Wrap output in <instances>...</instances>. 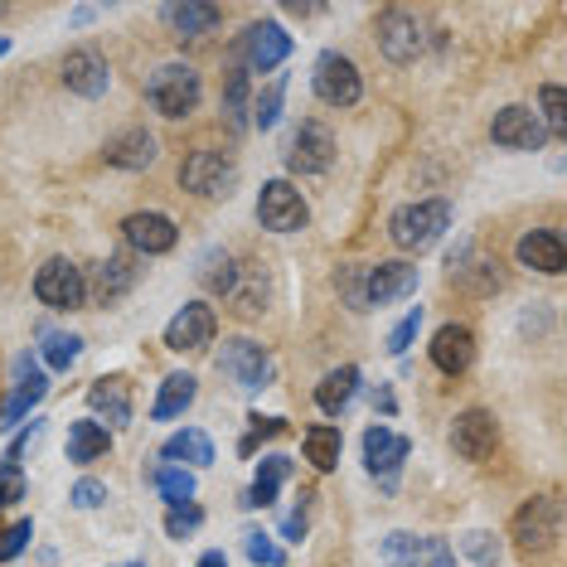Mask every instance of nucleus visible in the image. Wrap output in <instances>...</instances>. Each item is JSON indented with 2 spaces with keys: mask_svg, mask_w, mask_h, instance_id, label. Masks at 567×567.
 Instances as JSON below:
<instances>
[{
  "mask_svg": "<svg viewBox=\"0 0 567 567\" xmlns=\"http://www.w3.org/2000/svg\"><path fill=\"white\" fill-rule=\"evenodd\" d=\"M287 54H291V34L281 30L277 20L248 24V30H243V40H238V49H234V59L243 63V69H252V73L281 69V63H287Z\"/></svg>",
  "mask_w": 567,
  "mask_h": 567,
  "instance_id": "423d86ee",
  "label": "nucleus"
},
{
  "mask_svg": "<svg viewBox=\"0 0 567 567\" xmlns=\"http://www.w3.org/2000/svg\"><path fill=\"white\" fill-rule=\"evenodd\" d=\"M199 524H204L199 505H171V514H165V534H171V538H189Z\"/></svg>",
  "mask_w": 567,
  "mask_h": 567,
  "instance_id": "ea45409f",
  "label": "nucleus"
},
{
  "mask_svg": "<svg viewBox=\"0 0 567 567\" xmlns=\"http://www.w3.org/2000/svg\"><path fill=\"white\" fill-rule=\"evenodd\" d=\"M44 393H49L44 369L34 364L30 354H20V359H16V389H10V398L0 403V427H16V422H24V412L40 403Z\"/></svg>",
  "mask_w": 567,
  "mask_h": 567,
  "instance_id": "ddd939ff",
  "label": "nucleus"
},
{
  "mask_svg": "<svg viewBox=\"0 0 567 567\" xmlns=\"http://www.w3.org/2000/svg\"><path fill=\"white\" fill-rule=\"evenodd\" d=\"M214 334H218L214 306L189 301V306H179V311L171 316V326H165V350L195 354V350H204V344H214Z\"/></svg>",
  "mask_w": 567,
  "mask_h": 567,
  "instance_id": "9d476101",
  "label": "nucleus"
},
{
  "mask_svg": "<svg viewBox=\"0 0 567 567\" xmlns=\"http://www.w3.org/2000/svg\"><path fill=\"white\" fill-rule=\"evenodd\" d=\"M408 436H398V432H389V427H369L364 432V466H369V475H383V481H393L398 475V466L408 461Z\"/></svg>",
  "mask_w": 567,
  "mask_h": 567,
  "instance_id": "6ab92c4d",
  "label": "nucleus"
},
{
  "mask_svg": "<svg viewBox=\"0 0 567 567\" xmlns=\"http://www.w3.org/2000/svg\"><path fill=\"white\" fill-rule=\"evenodd\" d=\"M495 442H499V427L485 408H466L456 417V427H451V446H456L461 461H485L495 451Z\"/></svg>",
  "mask_w": 567,
  "mask_h": 567,
  "instance_id": "4468645a",
  "label": "nucleus"
},
{
  "mask_svg": "<svg viewBox=\"0 0 567 567\" xmlns=\"http://www.w3.org/2000/svg\"><path fill=\"white\" fill-rule=\"evenodd\" d=\"M161 456L171 461V466H179V461H189V466H214V442H209V432L185 427L161 446Z\"/></svg>",
  "mask_w": 567,
  "mask_h": 567,
  "instance_id": "c756f323",
  "label": "nucleus"
},
{
  "mask_svg": "<svg viewBox=\"0 0 567 567\" xmlns=\"http://www.w3.org/2000/svg\"><path fill=\"white\" fill-rule=\"evenodd\" d=\"M334 287H340V296L350 301V311H369V301H364V267H344V272L334 277Z\"/></svg>",
  "mask_w": 567,
  "mask_h": 567,
  "instance_id": "a19ab883",
  "label": "nucleus"
},
{
  "mask_svg": "<svg viewBox=\"0 0 567 567\" xmlns=\"http://www.w3.org/2000/svg\"><path fill=\"white\" fill-rule=\"evenodd\" d=\"M34 296H40V306H49V311H79L87 296V277L69 257H49L40 267V277H34Z\"/></svg>",
  "mask_w": 567,
  "mask_h": 567,
  "instance_id": "0eeeda50",
  "label": "nucleus"
},
{
  "mask_svg": "<svg viewBox=\"0 0 567 567\" xmlns=\"http://www.w3.org/2000/svg\"><path fill=\"white\" fill-rule=\"evenodd\" d=\"M195 393H199V379H195V373H171V379L161 383L156 403H151V417H156V422L179 417V412L195 403Z\"/></svg>",
  "mask_w": 567,
  "mask_h": 567,
  "instance_id": "cd10ccee",
  "label": "nucleus"
},
{
  "mask_svg": "<svg viewBox=\"0 0 567 567\" xmlns=\"http://www.w3.org/2000/svg\"><path fill=\"white\" fill-rule=\"evenodd\" d=\"M102 499H107V485H102V481H79V485H73V505H79V509H97Z\"/></svg>",
  "mask_w": 567,
  "mask_h": 567,
  "instance_id": "de8ad7c7",
  "label": "nucleus"
},
{
  "mask_svg": "<svg viewBox=\"0 0 567 567\" xmlns=\"http://www.w3.org/2000/svg\"><path fill=\"white\" fill-rule=\"evenodd\" d=\"M422 567H456V553L446 548V538H422Z\"/></svg>",
  "mask_w": 567,
  "mask_h": 567,
  "instance_id": "49530a36",
  "label": "nucleus"
},
{
  "mask_svg": "<svg viewBox=\"0 0 567 567\" xmlns=\"http://www.w3.org/2000/svg\"><path fill=\"white\" fill-rule=\"evenodd\" d=\"M461 548H466V558H475L481 567H499V544H495V534H485V528H471V534L461 538Z\"/></svg>",
  "mask_w": 567,
  "mask_h": 567,
  "instance_id": "58836bf2",
  "label": "nucleus"
},
{
  "mask_svg": "<svg viewBox=\"0 0 567 567\" xmlns=\"http://www.w3.org/2000/svg\"><path fill=\"white\" fill-rule=\"evenodd\" d=\"M306 528H311V519H306V509H296L287 524H281V538H291V544H301L306 538Z\"/></svg>",
  "mask_w": 567,
  "mask_h": 567,
  "instance_id": "09e8293b",
  "label": "nucleus"
},
{
  "mask_svg": "<svg viewBox=\"0 0 567 567\" xmlns=\"http://www.w3.org/2000/svg\"><path fill=\"white\" fill-rule=\"evenodd\" d=\"M354 393H359V369L354 364L330 369L326 379H320V389H316V408L326 412V417H340V412L354 403Z\"/></svg>",
  "mask_w": 567,
  "mask_h": 567,
  "instance_id": "a878e982",
  "label": "nucleus"
},
{
  "mask_svg": "<svg viewBox=\"0 0 567 567\" xmlns=\"http://www.w3.org/2000/svg\"><path fill=\"white\" fill-rule=\"evenodd\" d=\"M34 538V524L30 519H20V524H10L6 534H0V563H10V558H20L24 544Z\"/></svg>",
  "mask_w": 567,
  "mask_h": 567,
  "instance_id": "c03bdc74",
  "label": "nucleus"
},
{
  "mask_svg": "<svg viewBox=\"0 0 567 567\" xmlns=\"http://www.w3.org/2000/svg\"><path fill=\"white\" fill-rule=\"evenodd\" d=\"M281 102H287V79H277L272 87H262V93L252 97V126H277V117H281Z\"/></svg>",
  "mask_w": 567,
  "mask_h": 567,
  "instance_id": "f704fd0d",
  "label": "nucleus"
},
{
  "mask_svg": "<svg viewBox=\"0 0 567 567\" xmlns=\"http://www.w3.org/2000/svg\"><path fill=\"white\" fill-rule=\"evenodd\" d=\"M519 262L528 272H544V277H558L567 267V248L558 234H548V228H534V234L519 238Z\"/></svg>",
  "mask_w": 567,
  "mask_h": 567,
  "instance_id": "412c9836",
  "label": "nucleus"
},
{
  "mask_svg": "<svg viewBox=\"0 0 567 567\" xmlns=\"http://www.w3.org/2000/svg\"><path fill=\"white\" fill-rule=\"evenodd\" d=\"M63 83H69V93H79V97H102L112 83L107 59H102L97 49H73V54L63 59Z\"/></svg>",
  "mask_w": 567,
  "mask_h": 567,
  "instance_id": "a211bd4d",
  "label": "nucleus"
},
{
  "mask_svg": "<svg viewBox=\"0 0 567 567\" xmlns=\"http://www.w3.org/2000/svg\"><path fill=\"white\" fill-rule=\"evenodd\" d=\"M156 489L171 499V505H189V499H195V475H189L185 466H171V461H165V466L156 471Z\"/></svg>",
  "mask_w": 567,
  "mask_h": 567,
  "instance_id": "473e14b6",
  "label": "nucleus"
},
{
  "mask_svg": "<svg viewBox=\"0 0 567 567\" xmlns=\"http://www.w3.org/2000/svg\"><path fill=\"white\" fill-rule=\"evenodd\" d=\"M281 432H287V422H281V417H257V412H252V417H248V436H243V456H248L257 442H272V436H281Z\"/></svg>",
  "mask_w": 567,
  "mask_h": 567,
  "instance_id": "79ce46f5",
  "label": "nucleus"
},
{
  "mask_svg": "<svg viewBox=\"0 0 567 567\" xmlns=\"http://www.w3.org/2000/svg\"><path fill=\"white\" fill-rule=\"evenodd\" d=\"M257 224H262L267 234H301V228L311 224V209H306L301 189H296L291 179H267L262 195H257Z\"/></svg>",
  "mask_w": 567,
  "mask_h": 567,
  "instance_id": "39448f33",
  "label": "nucleus"
},
{
  "mask_svg": "<svg viewBox=\"0 0 567 567\" xmlns=\"http://www.w3.org/2000/svg\"><path fill=\"white\" fill-rule=\"evenodd\" d=\"M199 281L209 287L214 296H234L238 291V267H234V257L228 252H209L199 262Z\"/></svg>",
  "mask_w": 567,
  "mask_h": 567,
  "instance_id": "2f4dec72",
  "label": "nucleus"
},
{
  "mask_svg": "<svg viewBox=\"0 0 567 567\" xmlns=\"http://www.w3.org/2000/svg\"><path fill=\"white\" fill-rule=\"evenodd\" d=\"M471 359H475V334L466 326H442L432 334V364L442 369V373H466L471 369Z\"/></svg>",
  "mask_w": 567,
  "mask_h": 567,
  "instance_id": "aec40b11",
  "label": "nucleus"
},
{
  "mask_svg": "<svg viewBox=\"0 0 567 567\" xmlns=\"http://www.w3.org/2000/svg\"><path fill=\"white\" fill-rule=\"evenodd\" d=\"M417 291V267L412 262H379L364 267V301L369 306H393Z\"/></svg>",
  "mask_w": 567,
  "mask_h": 567,
  "instance_id": "2eb2a0df",
  "label": "nucleus"
},
{
  "mask_svg": "<svg viewBox=\"0 0 567 567\" xmlns=\"http://www.w3.org/2000/svg\"><path fill=\"white\" fill-rule=\"evenodd\" d=\"M218 373L243 393H262V389H272L277 364L257 340H228L224 354H218Z\"/></svg>",
  "mask_w": 567,
  "mask_h": 567,
  "instance_id": "7ed1b4c3",
  "label": "nucleus"
},
{
  "mask_svg": "<svg viewBox=\"0 0 567 567\" xmlns=\"http://www.w3.org/2000/svg\"><path fill=\"white\" fill-rule=\"evenodd\" d=\"M126 567H146V563H126Z\"/></svg>",
  "mask_w": 567,
  "mask_h": 567,
  "instance_id": "864d4df0",
  "label": "nucleus"
},
{
  "mask_svg": "<svg viewBox=\"0 0 567 567\" xmlns=\"http://www.w3.org/2000/svg\"><path fill=\"white\" fill-rule=\"evenodd\" d=\"M301 446H306V461H311L316 471H334L340 466V451H344V436H340V427H311L301 436Z\"/></svg>",
  "mask_w": 567,
  "mask_h": 567,
  "instance_id": "7c9ffc66",
  "label": "nucleus"
},
{
  "mask_svg": "<svg viewBox=\"0 0 567 567\" xmlns=\"http://www.w3.org/2000/svg\"><path fill=\"white\" fill-rule=\"evenodd\" d=\"M489 136H495V146H509V151H538L548 141L544 122H538V112H528V107L495 112V122H489Z\"/></svg>",
  "mask_w": 567,
  "mask_h": 567,
  "instance_id": "dca6fc26",
  "label": "nucleus"
},
{
  "mask_svg": "<svg viewBox=\"0 0 567 567\" xmlns=\"http://www.w3.org/2000/svg\"><path fill=\"white\" fill-rule=\"evenodd\" d=\"M87 408H93L97 417H107L112 427H126V422H132V383L126 379H97L93 389H87Z\"/></svg>",
  "mask_w": 567,
  "mask_h": 567,
  "instance_id": "4be33fe9",
  "label": "nucleus"
},
{
  "mask_svg": "<svg viewBox=\"0 0 567 567\" xmlns=\"http://www.w3.org/2000/svg\"><path fill=\"white\" fill-rule=\"evenodd\" d=\"M243 553H248L257 567H287V553H281L267 534H257V528H252V534H243Z\"/></svg>",
  "mask_w": 567,
  "mask_h": 567,
  "instance_id": "4c0bfd02",
  "label": "nucleus"
},
{
  "mask_svg": "<svg viewBox=\"0 0 567 567\" xmlns=\"http://www.w3.org/2000/svg\"><path fill=\"white\" fill-rule=\"evenodd\" d=\"M383 567H422V538L417 534H389V544H383Z\"/></svg>",
  "mask_w": 567,
  "mask_h": 567,
  "instance_id": "c9c22d12",
  "label": "nucleus"
},
{
  "mask_svg": "<svg viewBox=\"0 0 567 567\" xmlns=\"http://www.w3.org/2000/svg\"><path fill=\"white\" fill-rule=\"evenodd\" d=\"M373 408H383V412H393L398 403H393V393H389V389H373Z\"/></svg>",
  "mask_w": 567,
  "mask_h": 567,
  "instance_id": "8fccbe9b",
  "label": "nucleus"
},
{
  "mask_svg": "<svg viewBox=\"0 0 567 567\" xmlns=\"http://www.w3.org/2000/svg\"><path fill=\"white\" fill-rule=\"evenodd\" d=\"M20 495H24L20 466H16V461H0V505H16Z\"/></svg>",
  "mask_w": 567,
  "mask_h": 567,
  "instance_id": "a18cd8bd",
  "label": "nucleus"
},
{
  "mask_svg": "<svg viewBox=\"0 0 567 567\" xmlns=\"http://www.w3.org/2000/svg\"><path fill=\"white\" fill-rule=\"evenodd\" d=\"M122 238L132 243L136 252H146V257H161V252H171L175 243H179V228H175V218H165V214H132L122 224Z\"/></svg>",
  "mask_w": 567,
  "mask_h": 567,
  "instance_id": "f3484780",
  "label": "nucleus"
},
{
  "mask_svg": "<svg viewBox=\"0 0 567 567\" xmlns=\"http://www.w3.org/2000/svg\"><path fill=\"white\" fill-rule=\"evenodd\" d=\"M107 446H112V436L93 417H83V422H73L69 427V461L73 466H93V461L107 456Z\"/></svg>",
  "mask_w": 567,
  "mask_h": 567,
  "instance_id": "bb28decb",
  "label": "nucleus"
},
{
  "mask_svg": "<svg viewBox=\"0 0 567 567\" xmlns=\"http://www.w3.org/2000/svg\"><path fill=\"white\" fill-rule=\"evenodd\" d=\"M10 54V40H6V34H0V59H6Z\"/></svg>",
  "mask_w": 567,
  "mask_h": 567,
  "instance_id": "603ef678",
  "label": "nucleus"
},
{
  "mask_svg": "<svg viewBox=\"0 0 567 567\" xmlns=\"http://www.w3.org/2000/svg\"><path fill=\"white\" fill-rule=\"evenodd\" d=\"M373 34H379V49H383V59H393V63H412L422 54V24L417 16H408V10H383L379 24H373Z\"/></svg>",
  "mask_w": 567,
  "mask_h": 567,
  "instance_id": "f8f14e48",
  "label": "nucleus"
},
{
  "mask_svg": "<svg viewBox=\"0 0 567 567\" xmlns=\"http://www.w3.org/2000/svg\"><path fill=\"white\" fill-rule=\"evenodd\" d=\"M195 567H228V558H224V553H218V548H214V553H204V558H199Z\"/></svg>",
  "mask_w": 567,
  "mask_h": 567,
  "instance_id": "3c124183",
  "label": "nucleus"
},
{
  "mask_svg": "<svg viewBox=\"0 0 567 567\" xmlns=\"http://www.w3.org/2000/svg\"><path fill=\"white\" fill-rule=\"evenodd\" d=\"M179 185L199 199H228L238 185V161L224 156V151H195L179 165Z\"/></svg>",
  "mask_w": 567,
  "mask_h": 567,
  "instance_id": "20e7f679",
  "label": "nucleus"
},
{
  "mask_svg": "<svg viewBox=\"0 0 567 567\" xmlns=\"http://www.w3.org/2000/svg\"><path fill=\"white\" fill-rule=\"evenodd\" d=\"M451 228V204L446 199H422V204H403L393 218H389V238L398 243L403 252H422L432 248Z\"/></svg>",
  "mask_w": 567,
  "mask_h": 567,
  "instance_id": "f03ea898",
  "label": "nucleus"
},
{
  "mask_svg": "<svg viewBox=\"0 0 567 567\" xmlns=\"http://www.w3.org/2000/svg\"><path fill=\"white\" fill-rule=\"evenodd\" d=\"M132 287H136V267H132V257H107V262H97V267H93V281H87L93 301H102V306H112L117 296H126Z\"/></svg>",
  "mask_w": 567,
  "mask_h": 567,
  "instance_id": "5701e85b",
  "label": "nucleus"
},
{
  "mask_svg": "<svg viewBox=\"0 0 567 567\" xmlns=\"http://www.w3.org/2000/svg\"><path fill=\"white\" fill-rule=\"evenodd\" d=\"M204 87H199V73L189 69V63H161L156 73L146 79V102L161 112V117H189V112L199 107Z\"/></svg>",
  "mask_w": 567,
  "mask_h": 567,
  "instance_id": "f257e3e1",
  "label": "nucleus"
},
{
  "mask_svg": "<svg viewBox=\"0 0 567 567\" xmlns=\"http://www.w3.org/2000/svg\"><path fill=\"white\" fill-rule=\"evenodd\" d=\"M558 528H563L558 499H553V495H538V499H528V505L514 514L509 534H514V544H519L524 553H544V548L558 544Z\"/></svg>",
  "mask_w": 567,
  "mask_h": 567,
  "instance_id": "6e6552de",
  "label": "nucleus"
},
{
  "mask_svg": "<svg viewBox=\"0 0 567 567\" xmlns=\"http://www.w3.org/2000/svg\"><path fill=\"white\" fill-rule=\"evenodd\" d=\"M107 165H117V171H146L151 161H156V136L151 132H122L107 141Z\"/></svg>",
  "mask_w": 567,
  "mask_h": 567,
  "instance_id": "b1692460",
  "label": "nucleus"
},
{
  "mask_svg": "<svg viewBox=\"0 0 567 567\" xmlns=\"http://www.w3.org/2000/svg\"><path fill=\"white\" fill-rule=\"evenodd\" d=\"M311 83H316V97L326 102V107H354L359 93H364V79H359L354 59L334 54V49H330V54H320V59H316Z\"/></svg>",
  "mask_w": 567,
  "mask_h": 567,
  "instance_id": "1a4fd4ad",
  "label": "nucleus"
},
{
  "mask_svg": "<svg viewBox=\"0 0 567 567\" xmlns=\"http://www.w3.org/2000/svg\"><path fill=\"white\" fill-rule=\"evenodd\" d=\"M417 326H422V306H412V311L398 320L393 334H389V354H408V344L417 340Z\"/></svg>",
  "mask_w": 567,
  "mask_h": 567,
  "instance_id": "37998d69",
  "label": "nucleus"
},
{
  "mask_svg": "<svg viewBox=\"0 0 567 567\" xmlns=\"http://www.w3.org/2000/svg\"><path fill=\"white\" fill-rule=\"evenodd\" d=\"M538 107H544V132L548 136H567V97H563V87L558 83H544L538 87Z\"/></svg>",
  "mask_w": 567,
  "mask_h": 567,
  "instance_id": "72a5a7b5",
  "label": "nucleus"
},
{
  "mask_svg": "<svg viewBox=\"0 0 567 567\" xmlns=\"http://www.w3.org/2000/svg\"><path fill=\"white\" fill-rule=\"evenodd\" d=\"M287 475H291V461H287V456H262V466H257L252 489H248V499H243V505L272 509V505H277V489H281V481H287Z\"/></svg>",
  "mask_w": 567,
  "mask_h": 567,
  "instance_id": "c85d7f7f",
  "label": "nucleus"
},
{
  "mask_svg": "<svg viewBox=\"0 0 567 567\" xmlns=\"http://www.w3.org/2000/svg\"><path fill=\"white\" fill-rule=\"evenodd\" d=\"M334 165V136L320 122H301L287 141V171L296 175H320Z\"/></svg>",
  "mask_w": 567,
  "mask_h": 567,
  "instance_id": "9b49d317",
  "label": "nucleus"
},
{
  "mask_svg": "<svg viewBox=\"0 0 567 567\" xmlns=\"http://www.w3.org/2000/svg\"><path fill=\"white\" fill-rule=\"evenodd\" d=\"M79 354H83V340H79V334H44V364L54 369V373H63Z\"/></svg>",
  "mask_w": 567,
  "mask_h": 567,
  "instance_id": "e433bc0d",
  "label": "nucleus"
},
{
  "mask_svg": "<svg viewBox=\"0 0 567 567\" xmlns=\"http://www.w3.org/2000/svg\"><path fill=\"white\" fill-rule=\"evenodd\" d=\"M161 16L179 40H204V34H214L224 24V10L218 6H165Z\"/></svg>",
  "mask_w": 567,
  "mask_h": 567,
  "instance_id": "393cba45",
  "label": "nucleus"
}]
</instances>
